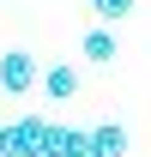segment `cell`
<instances>
[{
  "mask_svg": "<svg viewBox=\"0 0 151 157\" xmlns=\"http://www.w3.org/2000/svg\"><path fill=\"white\" fill-rule=\"evenodd\" d=\"M91 145H97V157H127V127L103 121V127H91Z\"/></svg>",
  "mask_w": 151,
  "mask_h": 157,
  "instance_id": "obj_6",
  "label": "cell"
},
{
  "mask_svg": "<svg viewBox=\"0 0 151 157\" xmlns=\"http://www.w3.org/2000/svg\"><path fill=\"white\" fill-rule=\"evenodd\" d=\"M42 97H48V103H73L79 97V67H67V60L42 67Z\"/></svg>",
  "mask_w": 151,
  "mask_h": 157,
  "instance_id": "obj_3",
  "label": "cell"
},
{
  "mask_svg": "<svg viewBox=\"0 0 151 157\" xmlns=\"http://www.w3.org/2000/svg\"><path fill=\"white\" fill-rule=\"evenodd\" d=\"M0 157H6V151H0Z\"/></svg>",
  "mask_w": 151,
  "mask_h": 157,
  "instance_id": "obj_8",
  "label": "cell"
},
{
  "mask_svg": "<svg viewBox=\"0 0 151 157\" xmlns=\"http://www.w3.org/2000/svg\"><path fill=\"white\" fill-rule=\"evenodd\" d=\"M0 91H12V97L42 91V67H37L30 48H6V55H0Z\"/></svg>",
  "mask_w": 151,
  "mask_h": 157,
  "instance_id": "obj_2",
  "label": "cell"
},
{
  "mask_svg": "<svg viewBox=\"0 0 151 157\" xmlns=\"http://www.w3.org/2000/svg\"><path fill=\"white\" fill-rule=\"evenodd\" d=\"M79 55L91 60V67H115V60H121V42H115V30H109V24H97V30H85Z\"/></svg>",
  "mask_w": 151,
  "mask_h": 157,
  "instance_id": "obj_4",
  "label": "cell"
},
{
  "mask_svg": "<svg viewBox=\"0 0 151 157\" xmlns=\"http://www.w3.org/2000/svg\"><path fill=\"white\" fill-rule=\"evenodd\" d=\"M48 133H55V127L42 115H18L6 127V139H0V151L6 157H48Z\"/></svg>",
  "mask_w": 151,
  "mask_h": 157,
  "instance_id": "obj_1",
  "label": "cell"
},
{
  "mask_svg": "<svg viewBox=\"0 0 151 157\" xmlns=\"http://www.w3.org/2000/svg\"><path fill=\"white\" fill-rule=\"evenodd\" d=\"M48 157H97L91 133H79V127H55L48 133Z\"/></svg>",
  "mask_w": 151,
  "mask_h": 157,
  "instance_id": "obj_5",
  "label": "cell"
},
{
  "mask_svg": "<svg viewBox=\"0 0 151 157\" xmlns=\"http://www.w3.org/2000/svg\"><path fill=\"white\" fill-rule=\"evenodd\" d=\"M133 6H139V0H91V18H103V24H121Z\"/></svg>",
  "mask_w": 151,
  "mask_h": 157,
  "instance_id": "obj_7",
  "label": "cell"
}]
</instances>
